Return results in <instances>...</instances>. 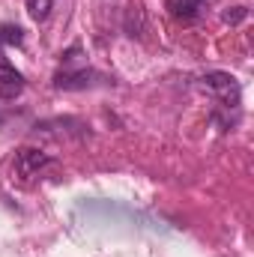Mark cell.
Returning <instances> with one entry per match:
<instances>
[{"instance_id": "obj_1", "label": "cell", "mask_w": 254, "mask_h": 257, "mask_svg": "<svg viewBox=\"0 0 254 257\" xmlns=\"http://www.w3.org/2000/svg\"><path fill=\"white\" fill-rule=\"evenodd\" d=\"M200 87L209 90L212 96H218V105L227 108V111L239 105V84H236V78L227 75V72H206V75L200 78Z\"/></svg>"}, {"instance_id": "obj_2", "label": "cell", "mask_w": 254, "mask_h": 257, "mask_svg": "<svg viewBox=\"0 0 254 257\" xmlns=\"http://www.w3.org/2000/svg\"><path fill=\"white\" fill-rule=\"evenodd\" d=\"M51 165V156L48 153H42V150H33V147H24V150H18V156H15V171H18V177H36L42 168H48Z\"/></svg>"}, {"instance_id": "obj_3", "label": "cell", "mask_w": 254, "mask_h": 257, "mask_svg": "<svg viewBox=\"0 0 254 257\" xmlns=\"http://www.w3.org/2000/svg\"><path fill=\"white\" fill-rule=\"evenodd\" d=\"M96 72L93 69H78V72H57L54 75V87L57 90H87L96 84Z\"/></svg>"}, {"instance_id": "obj_4", "label": "cell", "mask_w": 254, "mask_h": 257, "mask_svg": "<svg viewBox=\"0 0 254 257\" xmlns=\"http://www.w3.org/2000/svg\"><path fill=\"white\" fill-rule=\"evenodd\" d=\"M24 90V75H18L15 69H0V99H15Z\"/></svg>"}, {"instance_id": "obj_5", "label": "cell", "mask_w": 254, "mask_h": 257, "mask_svg": "<svg viewBox=\"0 0 254 257\" xmlns=\"http://www.w3.org/2000/svg\"><path fill=\"white\" fill-rule=\"evenodd\" d=\"M200 0H174L171 3V9H174V15L180 18V21H194L197 15H200Z\"/></svg>"}, {"instance_id": "obj_6", "label": "cell", "mask_w": 254, "mask_h": 257, "mask_svg": "<svg viewBox=\"0 0 254 257\" xmlns=\"http://www.w3.org/2000/svg\"><path fill=\"white\" fill-rule=\"evenodd\" d=\"M0 45H24V30L15 27V24H3L0 27Z\"/></svg>"}, {"instance_id": "obj_7", "label": "cell", "mask_w": 254, "mask_h": 257, "mask_svg": "<svg viewBox=\"0 0 254 257\" xmlns=\"http://www.w3.org/2000/svg\"><path fill=\"white\" fill-rule=\"evenodd\" d=\"M27 12L33 21H45L51 12V0H27Z\"/></svg>"}, {"instance_id": "obj_8", "label": "cell", "mask_w": 254, "mask_h": 257, "mask_svg": "<svg viewBox=\"0 0 254 257\" xmlns=\"http://www.w3.org/2000/svg\"><path fill=\"white\" fill-rule=\"evenodd\" d=\"M245 15H248V9H245V6H233V9H227V12H224L221 18H224L227 24H239V21H242Z\"/></svg>"}, {"instance_id": "obj_9", "label": "cell", "mask_w": 254, "mask_h": 257, "mask_svg": "<svg viewBox=\"0 0 254 257\" xmlns=\"http://www.w3.org/2000/svg\"><path fill=\"white\" fill-rule=\"evenodd\" d=\"M200 3H206V0H200Z\"/></svg>"}]
</instances>
